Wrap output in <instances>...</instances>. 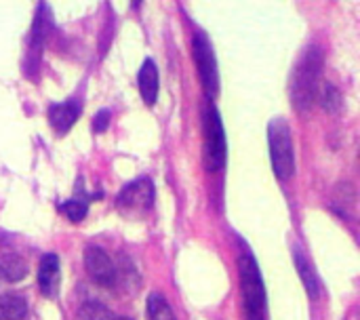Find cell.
Listing matches in <instances>:
<instances>
[{
    "instance_id": "obj_16",
    "label": "cell",
    "mask_w": 360,
    "mask_h": 320,
    "mask_svg": "<svg viewBox=\"0 0 360 320\" xmlns=\"http://www.w3.org/2000/svg\"><path fill=\"white\" fill-rule=\"evenodd\" d=\"M61 209H63L65 217H68L70 222H74V224H78V222H82V219L86 217V203H84V200L72 198V200H68Z\"/></svg>"
},
{
    "instance_id": "obj_10",
    "label": "cell",
    "mask_w": 360,
    "mask_h": 320,
    "mask_svg": "<svg viewBox=\"0 0 360 320\" xmlns=\"http://www.w3.org/2000/svg\"><path fill=\"white\" fill-rule=\"evenodd\" d=\"M137 84L146 105H154L158 99V68L152 59H146L137 74Z\"/></svg>"
},
{
    "instance_id": "obj_5",
    "label": "cell",
    "mask_w": 360,
    "mask_h": 320,
    "mask_svg": "<svg viewBox=\"0 0 360 320\" xmlns=\"http://www.w3.org/2000/svg\"><path fill=\"white\" fill-rule=\"evenodd\" d=\"M152 203H154V186L148 177H139L127 184L116 198L118 211L127 217L143 215L146 211L152 209Z\"/></svg>"
},
{
    "instance_id": "obj_1",
    "label": "cell",
    "mask_w": 360,
    "mask_h": 320,
    "mask_svg": "<svg viewBox=\"0 0 360 320\" xmlns=\"http://www.w3.org/2000/svg\"><path fill=\"white\" fill-rule=\"evenodd\" d=\"M321 74H323V53L316 44H310L300 55L291 78V101L300 112L310 110V105L314 103L321 87Z\"/></svg>"
},
{
    "instance_id": "obj_6",
    "label": "cell",
    "mask_w": 360,
    "mask_h": 320,
    "mask_svg": "<svg viewBox=\"0 0 360 320\" xmlns=\"http://www.w3.org/2000/svg\"><path fill=\"white\" fill-rule=\"evenodd\" d=\"M192 51L196 57V65H198V74H200V82L207 91L209 97H215L219 91V72H217V61H215V53L213 46L209 42V38L198 32L192 40Z\"/></svg>"
},
{
    "instance_id": "obj_13",
    "label": "cell",
    "mask_w": 360,
    "mask_h": 320,
    "mask_svg": "<svg viewBox=\"0 0 360 320\" xmlns=\"http://www.w3.org/2000/svg\"><path fill=\"white\" fill-rule=\"evenodd\" d=\"M0 272L4 276V281L17 283V281H21L27 274V266H25V262L19 255L6 253V255L0 257Z\"/></svg>"
},
{
    "instance_id": "obj_11",
    "label": "cell",
    "mask_w": 360,
    "mask_h": 320,
    "mask_svg": "<svg viewBox=\"0 0 360 320\" xmlns=\"http://www.w3.org/2000/svg\"><path fill=\"white\" fill-rule=\"evenodd\" d=\"M293 260H295L297 272H300V276H302V283H304V287H306L308 295H310L312 300H316L321 289H319V279H316V272H314V268H312L310 260L304 255V251H302L300 247H295V251H293Z\"/></svg>"
},
{
    "instance_id": "obj_14",
    "label": "cell",
    "mask_w": 360,
    "mask_h": 320,
    "mask_svg": "<svg viewBox=\"0 0 360 320\" xmlns=\"http://www.w3.org/2000/svg\"><path fill=\"white\" fill-rule=\"evenodd\" d=\"M148 320H175V314L162 293H152L148 297Z\"/></svg>"
},
{
    "instance_id": "obj_4",
    "label": "cell",
    "mask_w": 360,
    "mask_h": 320,
    "mask_svg": "<svg viewBox=\"0 0 360 320\" xmlns=\"http://www.w3.org/2000/svg\"><path fill=\"white\" fill-rule=\"evenodd\" d=\"M202 124H205V167L207 171L215 173L221 171L226 165L228 148H226V133L221 124V116L215 110V105H207L202 114Z\"/></svg>"
},
{
    "instance_id": "obj_18",
    "label": "cell",
    "mask_w": 360,
    "mask_h": 320,
    "mask_svg": "<svg viewBox=\"0 0 360 320\" xmlns=\"http://www.w3.org/2000/svg\"><path fill=\"white\" fill-rule=\"evenodd\" d=\"M108 124H110V112H108V110H101V112L95 116L93 127H95V131H97V133H101V131H105V129H108Z\"/></svg>"
},
{
    "instance_id": "obj_9",
    "label": "cell",
    "mask_w": 360,
    "mask_h": 320,
    "mask_svg": "<svg viewBox=\"0 0 360 320\" xmlns=\"http://www.w3.org/2000/svg\"><path fill=\"white\" fill-rule=\"evenodd\" d=\"M80 110H82V105H80L78 99H68L63 103L51 105V110H49V122L55 129V133H65L78 120Z\"/></svg>"
},
{
    "instance_id": "obj_15",
    "label": "cell",
    "mask_w": 360,
    "mask_h": 320,
    "mask_svg": "<svg viewBox=\"0 0 360 320\" xmlns=\"http://www.w3.org/2000/svg\"><path fill=\"white\" fill-rule=\"evenodd\" d=\"M319 95H321V105H323L327 112H338V110L342 108V93H340L333 84L327 82Z\"/></svg>"
},
{
    "instance_id": "obj_17",
    "label": "cell",
    "mask_w": 360,
    "mask_h": 320,
    "mask_svg": "<svg viewBox=\"0 0 360 320\" xmlns=\"http://www.w3.org/2000/svg\"><path fill=\"white\" fill-rule=\"evenodd\" d=\"M78 320H114L101 304H84L78 312Z\"/></svg>"
},
{
    "instance_id": "obj_19",
    "label": "cell",
    "mask_w": 360,
    "mask_h": 320,
    "mask_svg": "<svg viewBox=\"0 0 360 320\" xmlns=\"http://www.w3.org/2000/svg\"><path fill=\"white\" fill-rule=\"evenodd\" d=\"M4 283H6V281H4V276H2V272H0V295H2V287H4Z\"/></svg>"
},
{
    "instance_id": "obj_3",
    "label": "cell",
    "mask_w": 360,
    "mask_h": 320,
    "mask_svg": "<svg viewBox=\"0 0 360 320\" xmlns=\"http://www.w3.org/2000/svg\"><path fill=\"white\" fill-rule=\"evenodd\" d=\"M268 143H270V160L272 171L278 179L287 181L295 173V152L291 129L285 118H274L268 127Z\"/></svg>"
},
{
    "instance_id": "obj_20",
    "label": "cell",
    "mask_w": 360,
    "mask_h": 320,
    "mask_svg": "<svg viewBox=\"0 0 360 320\" xmlns=\"http://www.w3.org/2000/svg\"><path fill=\"white\" fill-rule=\"evenodd\" d=\"M114 320H131V319H124V316H120V319H114Z\"/></svg>"
},
{
    "instance_id": "obj_12",
    "label": "cell",
    "mask_w": 360,
    "mask_h": 320,
    "mask_svg": "<svg viewBox=\"0 0 360 320\" xmlns=\"http://www.w3.org/2000/svg\"><path fill=\"white\" fill-rule=\"evenodd\" d=\"M27 314V302L19 293L0 295V320H23Z\"/></svg>"
},
{
    "instance_id": "obj_8",
    "label": "cell",
    "mask_w": 360,
    "mask_h": 320,
    "mask_svg": "<svg viewBox=\"0 0 360 320\" xmlns=\"http://www.w3.org/2000/svg\"><path fill=\"white\" fill-rule=\"evenodd\" d=\"M59 281H61V264L59 257L53 253H46L40 260L38 266V289L44 297H57L59 293Z\"/></svg>"
},
{
    "instance_id": "obj_7",
    "label": "cell",
    "mask_w": 360,
    "mask_h": 320,
    "mask_svg": "<svg viewBox=\"0 0 360 320\" xmlns=\"http://www.w3.org/2000/svg\"><path fill=\"white\" fill-rule=\"evenodd\" d=\"M84 268H86V274L91 276V281L103 289H112L118 283V270H116L112 257L95 245L84 249Z\"/></svg>"
},
{
    "instance_id": "obj_2",
    "label": "cell",
    "mask_w": 360,
    "mask_h": 320,
    "mask_svg": "<svg viewBox=\"0 0 360 320\" xmlns=\"http://www.w3.org/2000/svg\"><path fill=\"white\" fill-rule=\"evenodd\" d=\"M238 276L245 320H266V287L253 255H243L238 260Z\"/></svg>"
}]
</instances>
